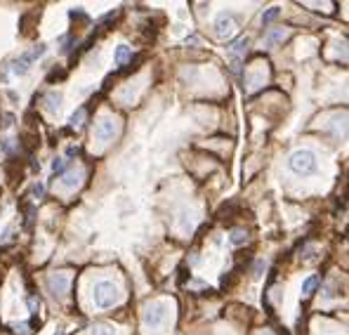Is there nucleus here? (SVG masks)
Listing matches in <instances>:
<instances>
[{"mask_svg":"<svg viewBox=\"0 0 349 335\" xmlns=\"http://www.w3.org/2000/svg\"><path fill=\"white\" fill-rule=\"evenodd\" d=\"M120 298H123V293H120L118 286L111 283V281H99L97 286H95V290H92V300H95V305H97L99 309L114 307V305L120 302Z\"/></svg>","mask_w":349,"mask_h":335,"instance_id":"f257e3e1","label":"nucleus"},{"mask_svg":"<svg viewBox=\"0 0 349 335\" xmlns=\"http://www.w3.org/2000/svg\"><path fill=\"white\" fill-rule=\"evenodd\" d=\"M288 165H290V170L297 172V175H309V172L316 170V158H314L312 151L302 149V151H295V154L290 156Z\"/></svg>","mask_w":349,"mask_h":335,"instance_id":"f03ea898","label":"nucleus"},{"mask_svg":"<svg viewBox=\"0 0 349 335\" xmlns=\"http://www.w3.org/2000/svg\"><path fill=\"white\" fill-rule=\"evenodd\" d=\"M168 319V305L165 302H153V305H146L144 309V324L149 328H161Z\"/></svg>","mask_w":349,"mask_h":335,"instance_id":"7ed1b4c3","label":"nucleus"},{"mask_svg":"<svg viewBox=\"0 0 349 335\" xmlns=\"http://www.w3.org/2000/svg\"><path fill=\"white\" fill-rule=\"evenodd\" d=\"M43 55H45V45H36L33 50H28V52H24V55L19 57L17 62H14V66H12V71L17 73V76H24V73L31 69V64Z\"/></svg>","mask_w":349,"mask_h":335,"instance_id":"20e7f679","label":"nucleus"},{"mask_svg":"<svg viewBox=\"0 0 349 335\" xmlns=\"http://www.w3.org/2000/svg\"><path fill=\"white\" fill-rule=\"evenodd\" d=\"M69 286H71L69 274H52V276L47 279V290L52 293L54 298H64V295L69 293Z\"/></svg>","mask_w":349,"mask_h":335,"instance_id":"39448f33","label":"nucleus"},{"mask_svg":"<svg viewBox=\"0 0 349 335\" xmlns=\"http://www.w3.org/2000/svg\"><path fill=\"white\" fill-rule=\"evenodd\" d=\"M114 132H116V123L111 118H102L97 123V127H95V139L102 142V144H107V142L114 139Z\"/></svg>","mask_w":349,"mask_h":335,"instance_id":"423d86ee","label":"nucleus"},{"mask_svg":"<svg viewBox=\"0 0 349 335\" xmlns=\"http://www.w3.org/2000/svg\"><path fill=\"white\" fill-rule=\"evenodd\" d=\"M236 31V24H233V17L232 14H220L215 21V33L217 38H229Z\"/></svg>","mask_w":349,"mask_h":335,"instance_id":"0eeeda50","label":"nucleus"},{"mask_svg":"<svg viewBox=\"0 0 349 335\" xmlns=\"http://www.w3.org/2000/svg\"><path fill=\"white\" fill-rule=\"evenodd\" d=\"M83 180V170H69V172H64L62 175V184L64 189H73V187H78Z\"/></svg>","mask_w":349,"mask_h":335,"instance_id":"6e6552de","label":"nucleus"},{"mask_svg":"<svg viewBox=\"0 0 349 335\" xmlns=\"http://www.w3.org/2000/svg\"><path fill=\"white\" fill-rule=\"evenodd\" d=\"M248 45H250V40H248V38H238L236 43H232V47H229V55H232L233 59H241V57L248 52Z\"/></svg>","mask_w":349,"mask_h":335,"instance_id":"1a4fd4ad","label":"nucleus"},{"mask_svg":"<svg viewBox=\"0 0 349 335\" xmlns=\"http://www.w3.org/2000/svg\"><path fill=\"white\" fill-rule=\"evenodd\" d=\"M114 59H116L118 66H125V64L132 59V50H130L127 45H118V47H116V55H114Z\"/></svg>","mask_w":349,"mask_h":335,"instance_id":"9d476101","label":"nucleus"},{"mask_svg":"<svg viewBox=\"0 0 349 335\" xmlns=\"http://www.w3.org/2000/svg\"><path fill=\"white\" fill-rule=\"evenodd\" d=\"M45 102H47V111H59V107H62V104H59V102H62V95H59V92H50V95H47V97H45Z\"/></svg>","mask_w":349,"mask_h":335,"instance_id":"9b49d317","label":"nucleus"},{"mask_svg":"<svg viewBox=\"0 0 349 335\" xmlns=\"http://www.w3.org/2000/svg\"><path fill=\"white\" fill-rule=\"evenodd\" d=\"M229 241H232L233 245H243L248 241V231H245V229H233L232 234H229Z\"/></svg>","mask_w":349,"mask_h":335,"instance_id":"f8f14e48","label":"nucleus"},{"mask_svg":"<svg viewBox=\"0 0 349 335\" xmlns=\"http://www.w3.org/2000/svg\"><path fill=\"white\" fill-rule=\"evenodd\" d=\"M286 38V31H271L267 38H264V47H274L278 40H283Z\"/></svg>","mask_w":349,"mask_h":335,"instance_id":"ddd939ff","label":"nucleus"},{"mask_svg":"<svg viewBox=\"0 0 349 335\" xmlns=\"http://www.w3.org/2000/svg\"><path fill=\"white\" fill-rule=\"evenodd\" d=\"M319 276H309V279H305V283H302V293L305 295H312L314 290H316V286H319Z\"/></svg>","mask_w":349,"mask_h":335,"instance_id":"4468645a","label":"nucleus"},{"mask_svg":"<svg viewBox=\"0 0 349 335\" xmlns=\"http://www.w3.org/2000/svg\"><path fill=\"white\" fill-rule=\"evenodd\" d=\"M83 123H85V109L73 111V116H71V125H73V127H81Z\"/></svg>","mask_w":349,"mask_h":335,"instance_id":"2eb2a0df","label":"nucleus"},{"mask_svg":"<svg viewBox=\"0 0 349 335\" xmlns=\"http://www.w3.org/2000/svg\"><path fill=\"white\" fill-rule=\"evenodd\" d=\"M90 335H118V333L111 326H95Z\"/></svg>","mask_w":349,"mask_h":335,"instance_id":"dca6fc26","label":"nucleus"},{"mask_svg":"<svg viewBox=\"0 0 349 335\" xmlns=\"http://www.w3.org/2000/svg\"><path fill=\"white\" fill-rule=\"evenodd\" d=\"M278 14H281V9H278V7H271V9H267V12L262 14V21H264V24H269V21H274Z\"/></svg>","mask_w":349,"mask_h":335,"instance_id":"f3484780","label":"nucleus"},{"mask_svg":"<svg viewBox=\"0 0 349 335\" xmlns=\"http://www.w3.org/2000/svg\"><path fill=\"white\" fill-rule=\"evenodd\" d=\"M52 170H54V175H62V172L66 170V158H54V161H52Z\"/></svg>","mask_w":349,"mask_h":335,"instance_id":"a211bd4d","label":"nucleus"},{"mask_svg":"<svg viewBox=\"0 0 349 335\" xmlns=\"http://www.w3.org/2000/svg\"><path fill=\"white\" fill-rule=\"evenodd\" d=\"M14 333L28 335V333H31V331H28V324H24V321H21V324H14Z\"/></svg>","mask_w":349,"mask_h":335,"instance_id":"6ab92c4d","label":"nucleus"},{"mask_svg":"<svg viewBox=\"0 0 349 335\" xmlns=\"http://www.w3.org/2000/svg\"><path fill=\"white\" fill-rule=\"evenodd\" d=\"M28 309H31L33 314H38V309H40V302H38L36 298H28Z\"/></svg>","mask_w":349,"mask_h":335,"instance_id":"aec40b11","label":"nucleus"},{"mask_svg":"<svg viewBox=\"0 0 349 335\" xmlns=\"http://www.w3.org/2000/svg\"><path fill=\"white\" fill-rule=\"evenodd\" d=\"M43 184H36V187H33V196H36V199H43Z\"/></svg>","mask_w":349,"mask_h":335,"instance_id":"412c9836","label":"nucleus"},{"mask_svg":"<svg viewBox=\"0 0 349 335\" xmlns=\"http://www.w3.org/2000/svg\"><path fill=\"white\" fill-rule=\"evenodd\" d=\"M54 335H64V333H62V331H59V333H54Z\"/></svg>","mask_w":349,"mask_h":335,"instance_id":"4be33fe9","label":"nucleus"},{"mask_svg":"<svg viewBox=\"0 0 349 335\" xmlns=\"http://www.w3.org/2000/svg\"><path fill=\"white\" fill-rule=\"evenodd\" d=\"M264 335H274V333H264Z\"/></svg>","mask_w":349,"mask_h":335,"instance_id":"5701e85b","label":"nucleus"}]
</instances>
